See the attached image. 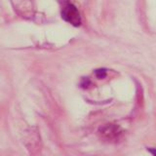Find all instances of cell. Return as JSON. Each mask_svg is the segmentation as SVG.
I'll return each instance as SVG.
<instances>
[{"label": "cell", "mask_w": 156, "mask_h": 156, "mask_svg": "<svg viewBox=\"0 0 156 156\" xmlns=\"http://www.w3.org/2000/svg\"><path fill=\"white\" fill-rule=\"evenodd\" d=\"M62 17L66 22L69 23L73 27H79L81 24V16L77 8L72 4H67L62 9Z\"/></svg>", "instance_id": "obj_1"}, {"label": "cell", "mask_w": 156, "mask_h": 156, "mask_svg": "<svg viewBox=\"0 0 156 156\" xmlns=\"http://www.w3.org/2000/svg\"><path fill=\"white\" fill-rule=\"evenodd\" d=\"M96 74H97V76L99 77V78L102 79V78H105V75H106V71H105V69H98V70L96 71Z\"/></svg>", "instance_id": "obj_2"}, {"label": "cell", "mask_w": 156, "mask_h": 156, "mask_svg": "<svg viewBox=\"0 0 156 156\" xmlns=\"http://www.w3.org/2000/svg\"><path fill=\"white\" fill-rule=\"evenodd\" d=\"M149 151H150V152L152 153V154L156 155V150H155V149H149Z\"/></svg>", "instance_id": "obj_3"}]
</instances>
